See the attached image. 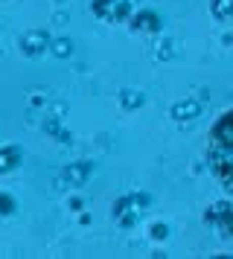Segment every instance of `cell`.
I'll return each instance as SVG.
<instances>
[{
	"label": "cell",
	"instance_id": "3957f363",
	"mask_svg": "<svg viewBox=\"0 0 233 259\" xmlns=\"http://www.w3.org/2000/svg\"><path fill=\"white\" fill-rule=\"evenodd\" d=\"M175 119H189L198 114V102H192V99H186V102H178V105L172 108Z\"/></svg>",
	"mask_w": 233,
	"mask_h": 259
},
{
	"label": "cell",
	"instance_id": "ba28073f",
	"mask_svg": "<svg viewBox=\"0 0 233 259\" xmlns=\"http://www.w3.org/2000/svg\"><path fill=\"white\" fill-rule=\"evenodd\" d=\"M219 15H227V0H219Z\"/></svg>",
	"mask_w": 233,
	"mask_h": 259
},
{
	"label": "cell",
	"instance_id": "52a82bcc",
	"mask_svg": "<svg viewBox=\"0 0 233 259\" xmlns=\"http://www.w3.org/2000/svg\"><path fill=\"white\" fill-rule=\"evenodd\" d=\"M70 50H73V44H70V41H58V44H56V56H67Z\"/></svg>",
	"mask_w": 233,
	"mask_h": 259
},
{
	"label": "cell",
	"instance_id": "5b68a950",
	"mask_svg": "<svg viewBox=\"0 0 233 259\" xmlns=\"http://www.w3.org/2000/svg\"><path fill=\"white\" fill-rule=\"evenodd\" d=\"M140 26H146V29H158V18H154L151 12H143L137 18V29H140Z\"/></svg>",
	"mask_w": 233,
	"mask_h": 259
},
{
	"label": "cell",
	"instance_id": "277c9868",
	"mask_svg": "<svg viewBox=\"0 0 233 259\" xmlns=\"http://www.w3.org/2000/svg\"><path fill=\"white\" fill-rule=\"evenodd\" d=\"M67 181H73V184H82V181H88V163L70 166V169H67Z\"/></svg>",
	"mask_w": 233,
	"mask_h": 259
},
{
	"label": "cell",
	"instance_id": "8992f818",
	"mask_svg": "<svg viewBox=\"0 0 233 259\" xmlns=\"http://www.w3.org/2000/svg\"><path fill=\"white\" fill-rule=\"evenodd\" d=\"M123 99H126V108L143 105V96H137V94H123Z\"/></svg>",
	"mask_w": 233,
	"mask_h": 259
},
{
	"label": "cell",
	"instance_id": "7a4b0ae2",
	"mask_svg": "<svg viewBox=\"0 0 233 259\" xmlns=\"http://www.w3.org/2000/svg\"><path fill=\"white\" fill-rule=\"evenodd\" d=\"M18 160H21V152H18V146H9V149H3V152H0V172H6V169H12V166H18Z\"/></svg>",
	"mask_w": 233,
	"mask_h": 259
},
{
	"label": "cell",
	"instance_id": "6da1fadb",
	"mask_svg": "<svg viewBox=\"0 0 233 259\" xmlns=\"http://www.w3.org/2000/svg\"><path fill=\"white\" fill-rule=\"evenodd\" d=\"M21 47L26 50L29 56H38V53L47 47V35H44V32H29V35L21 41Z\"/></svg>",
	"mask_w": 233,
	"mask_h": 259
}]
</instances>
